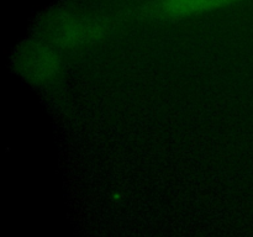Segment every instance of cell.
Instances as JSON below:
<instances>
[{
	"mask_svg": "<svg viewBox=\"0 0 253 237\" xmlns=\"http://www.w3.org/2000/svg\"><path fill=\"white\" fill-rule=\"evenodd\" d=\"M108 32V24L101 17L67 15L56 21L52 31L53 41L63 48L88 46L103 39Z\"/></svg>",
	"mask_w": 253,
	"mask_h": 237,
	"instance_id": "1",
	"label": "cell"
},
{
	"mask_svg": "<svg viewBox=\"0 0 253 237\" xmlns=\"http://www.w3.org/2000/svg\"><path fill=\"white\" fill-rule=\"evenodd\" d=\"M235 0H151L143 7L146 17L157 21H173L209 14L224 9Z\"/></svg>",
	"mask_w": 253,
	"mask_h": 237,
	"instance_id": "2",
	"label": "cell"
},
{
	"mask_svg": "<svg viewBox=\"0 0 253 237\" xmlns=\"http://www.w3.org/2000/svg\"><path fill=\"white\" fill-rule=\"evenodd\" d=\"M61 69V56L51 46L36 44L21 54L20 76L30 83H43L53 78Z\"/></svg>",
	"mask_w": 253,
	"mask_h": 237,
	"instance_id": "3",
	"label": "cell"
}]
</instances>
